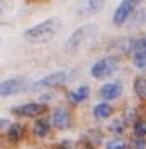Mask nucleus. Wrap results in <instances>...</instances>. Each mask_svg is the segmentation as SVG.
<instances>
[{"mask_svg": "<svg viewBox=\"0 0 146 149\" xmlns=\"http://www.w3.org/2000/svg\"><path fill=\"white\" fill-rule=\"evenodd\" d=\"M44 110H46L44 105H39V103H24L20 107H15L14 109V113L24 115V117H36L39 113H43Z\"/></svg>", "mask_w": 146, "mask_h": 149, "instance_id": "nucleus-4", "label": "nucleus"}, {"mask_svg": "<svg viewBox=\"0 0 146 149\" xmlns=\"http://www.w3.org/2000/svg\"><path fill=\"white\" fill-rule=\"evenodd\" d=\"M134 90H136V93L141 98H145L146 97V78L139 76V78L134 80Z\"/></svg>", "mask_w": 146, "mask_h": 149, "instance_id": "nucleus-14", "label": "nucleus"}, {"mask_svg": "<svg viewBox=\"0 0 146 149\" xmlns=\"http://www.w3.org/2000/svg\"><path fill=\"white\" fill-rule=\"evenodd\" d=\"M56 26H58V20L56 19H48V20H43L41 24L34 26L32 29L26 31V37L29 39H36V37H41V36H51L55 32Z\"/></svg>", "mask_w": 146, "mask_h": 149, "instance_id": "nucleus-2", "label": "nucleus"}, {"mask_svg": "<svg viewBox=\"0 0 146 149\" xmlns=\"http://www.w3.org/2000/svg\"><path fill=\"white\" fill-rule=\"evenodd\" d=\"M48 132H49V125H48V122H46L44 119L36 120V124H34V134L39 136V137H44Z\"/></svg>", "mask_w": 146, "mask_h": 149, "instance_id": "nucleus-13", "label": "nucleus"}, {"mask_svg": "<svg viewBox=\"0 0 146 149\" xmlns=\"http://www.w3.org/2000/svg\"><path fill=\"white\" fill-rule=\"evenodd\" d=\"M66 81V73L65 71H60V73H53L48 74L46 78L39 80L36 83V86H60Z\"/></svg>", "mask_w": 146, "mask_h": 149, "instance_id": "nucleus-7", "label": "nucleus"}, {"mask_svg": "<svg viewBox=\"0 0 146 149\" xmlns=\"http://www.w3.org/2000/svg\"><path fill=\"white\" fill-rule=\"evenodd\" d=\"M105 149H128V144H124L121 141H110V142H107Z\"/></svg>", "mask_w": 146, "mask_h": 149, "instance_id": "nucleus-17", "label": "nucleus"}, {"mask_svg": "<svg viewBox=\"0 0 146 149\" xmlns=\"http://www.w3.org/2000/svg\"><path fill=\"white\" fill-rule=\"evenodd\" d=\"M110 65H112V63H110L109 58L99 59L95 65L92 66V76H93V78H105V76L110 73V70H112Z\"/></svg>", "mask_w": 146, "mask_h": 149, "instance_id": "nucleus-6", "label": "nucleus"}, {"mask_svg": "<svg viewBox=\"0 0 146 149\" xmlns=\"http://www.w3.org/2000/svg\"><path fill=\"white\" fill-rule=\"evenodd\" d=\"M22 78H10V80H5L4 83H2V95L4 97H9L12 93H15L20 88V85H22Z\"/></svg>", "mask_w": 146, "mask_h": 149, "instance_id": "nucleus-10", "label": "nucleus"}, {"mask_svg": "<svg viewBox=\"0 0 146 149\" xmlns=\"http://www.w3.org/2000/svg\"><path fill=\"white\" fill-rule=\"evenodd\" d=\"M110 113H112V107L109 103H99L93 109V117L95 119H107V117H110Z\"/></svg>", "mask_w": 146, "mask_h": 149, "instance_id": "nucleus-11", "label": "nucleus"}, {"mask_svg": "<svg viewBox=\"0 0 146 149\" xmlns=\"http://www.w3.org/2000/svg\"><path fill=\"white\" fill-rule=\"evenodd\" d=\"M7 136H9V139H10V141H19V137L22 136V127H20L19 124H14V125H12V127L9 129Z\"/></svg>", "mask_w": 146, "mask_h": 149, "instance_id": "nucleus-15", "label": "nucleus"}, {"mask_svg": "<svg viewBox=\"0 0 146 149\" xmlns=\"http://www.w3.org/2000/svg\"><path fill=\"white\" fill-rule=\"evenodd\" d=\"M134 134H136V137L146 136V120H138L134 124Z\"/></svg>", "mask_w": 146, "mask_h": 149, "instance_id": "nucleus-16", "label": "nucleus"}, {"mask_svg": "<svg viewBox=\"0 0 146 149\" xmlns=\"http://www.w3.org/2000/svg\"><path fill=\"white\" fill-rule=\"evenodd\" d=\"M145 141H143V137H136V139L133 141V148L134 149H145Z\"/></svg>", "mask_w": 146, "mask_h": 149, "instance_id": "nucleus-18", "label": "nucleus"}, {"mask_svg": "<svg viewBox=\"0 0 146 149\" xmlns=\"http://www.w3.org/2000/svg\"><path fill=\"white\" fill-rule=\"evenodd\" d=\"M134 63L138 68H146V37H139L134 42Z\"/></svg>", "mask_w": 146, "mask_h": 149, "instance_id": "nucleus-3", "label": "nucleus"}, {"mask_svg": "<svg viewBox=\"0 0 146 149\" xmlns=\"http://www.w3.org/2000/svg\"><path fill=\"white\" fill-rule=\"evenodd\" d=\"M121 92H122V88L119 83H105L100 88V97L105 100H114L121 95Z\"/></svg>", "mask_w": 146, "mask_h": 149, "instance_id": "nucleus-9", "label": "nucleus"}, {"mask_svg": "<svg viewBox=\"0 0 146 149\" xmlns=\"http://www.w3.org/2000/svg\"><path fill=\"white\" fill-rule=\"evenodd\" d=\"M134 7V2H122L121 5H119L116 12H114V15H112V20H114V24H124L126 20H128L129 14H131V9Z\"/></svg>", "mask_w": 146, "mask_h": 149, "instance_id": "nucleus-5", "label": "nucleus"}, {"mask_svg": "<svg viewBox=\"0 0 146 149\" xmlns=\"http://www.w3.org/2000/svg\"><path fill=\"white\" fill-rule=\"evenodd\" d=\"M87 97H88V86H80V88H77V90H73V92L68 93V98L75 103L85 100Z\"/></svg>", "mask_w": 146, "mask_h": 149, "instance_id": "nucleus-12", "label": "nucleus"}, {"mask_svg": "<svg viewBox=\"0 0 146 149\" xmlns=\"http://www.w3.org/2000/svg\"><path fill=\"white\" fill-rule=\"evenodd\" d=\"M53 124L58 129H65L70 125V113L66 109H55L53 112Z\"/></svg>", "mask_w": 146, "mask_h": 149, "instance_id": "nucleus-8", "label": "nucleus"}, {"mask_svg": "<svg viewBox=\"0 0 146 149\" xmlns=\"http://www.w3.org/2000/svg\"><path fill=\"white\" fill-rule=\"evenodd\" d=\"M95 31H97V27H95V26H92V24H87V26H83V27L77 29L72 36L68 37V41L65 42V49H68V51L77 49V47L80 46V44H82V42L90 36V34H93Z\"/></svg>", "mask_w": 146, "mask_h": 149, "instance_id": "nucleus-1", "label": "nucleus"}]
</instances>
